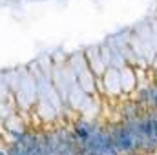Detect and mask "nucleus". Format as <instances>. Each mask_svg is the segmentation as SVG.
I'll list each match as a JSON object with an SVG mask.
<instances>
[{
    "mask_svg": "<svg viewBox=\"0 0 157 155\" xmlns=\"http://www.w3.org/2000/svg\"><path fill=\"white\" fill-rule=\"evenodd\" d=\"M112 141H113V146L117 150H122V152H128L135 146V139H133V135L128 128H119L115 131V135L112 137Z\"/></svg>",
    "mask_w": 157,
    "mask_h": 155,
    "instance_id": "1",
    "label": "nucleus"
}]
</instances>
